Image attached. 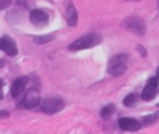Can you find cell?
Listing matches in <instances>:
<instances>
[{"mask_svg":"<svg viewBox=\"0 0 159 134\" xmlns=\"http://www.w3.org/2000/svg\"><path fill=\"white\" fill-rule=\"evenodd\" d=\"M102 36L98 35V34H88V35L82 36L81 38H79L76 41H74L73 43L69 44L68 49L70 51H79L84 50V49H90L100 44L102 42Z\"/></svg>","mask_w":159,"mask_h":134,"instance_id":"6da1fadb","label":"cell"},{"mask_svg":"<svg viewBox=\"0 0 159 134\" xmlns=\"http://www.w3.org/2000/svg\"><path fill=\"white\" fill-rule=\"evenodd\" d=\"M129 55L128 54H117L113 56L108 62L107 65V71L111 75L118 77L125 74L128 67V61H129Z\"/></svg>","mask_w":159,"mask_h":134,"instance_id":"7a4b0ae2","label":"cell"},{"mask_svg":"<svg viewBox=\"0 0 159 134\" xmlns=\"http://www.w3.org/2000/svg\"><path fill=\"white\" fill-rule=\"evenodd\" d=\"M121 27L139 37H143L146 34V24L144 20L139 16H130L121 22Z\"/></svg>","mask_w":159,"mask_h":134,"instance_id":"3957f363","label":"cell"},{"mask_svg":"<svg viewBox=\"0 0 159 134\" xmlns=\"http://www.w3.org/2000/svg\"><path fill=\"white\" fill-rule=\"evenodd\" d=\"M40 109L47 114H55L61 111L64 108V102L59 97H46L40 100L39 104Z\"/></svg>","mask_w":159,"mask_h":134,"instance_id":"277c9868","label":"cell"},{"mask_svg":"<svg viewBox=\"0 0 159 134\" xmlns=\"http://www.w3.org/2000/svg\"><path fill=\"white\" fill-rule=\"evenodd\" d=\"M40 102V95L36 89H30L27 91V93L25 94V96L23 97V100H21L17 106L22 107L25 109H32L34 107H36Z\"/></svg>","mask_w":159,"mask_h":134,"instance_id":"5b68a950","label":"cell"},{"mask_svg":"<svg viewBox=\"0 0 159 134\" xmlns=\"http://www.w3.org/2000/svg\"><path fill=\"white\" fill-rule=\"evenodd\" d=\"M30 19L32 24L36 27L42 28L46 27L49 24V15L44 11L39 10V9H36V10H33L30 12Z\"/></svg>","mask_w":159,"mask_h":134,"instance_id":"8992f818","label":"cell"},{"mask_svg":"<svg viewBox=\"0 0 159 134\" xmlns=\"http://www.w3.org/2000/svg\"><path fill=\"white\" fill-rule=\"evenodd\" d=\"M0 49L10 56H15L17 54V47L15 41L10 36H3L0 40Z\"/></svg>","mask_w":159,"mask_h":134,"instance_id":"52a82bcc","label":"cell"},{"mask_svg":"<svg viewBox=\"0 0 159 134\" xmlns=\"http://www.w3.org/2000/svg\"><path fill=\"white\" fill-rule=\"evenodd\" d=\"M118 126L122 131H129V132H135L139 131L142 127H141V122H139L134 118L130 117H124L119 119L118 121Z\"/></svg>","mask_w":159,"mask_h":134,"instance_id":"ba28073f","label":"cell"},{"mask_svg":"<svg viewBox=\"0 0 159 134\" xmlns=\"http://www.w3.org/2000/svg\"><path fill=\"white\" fill-rule=\"evenodd\" d=\"M28 82V77H20L13 82L12 88H11V94L12 97H17L21 95V93L24 91V89L26 88Z\"/></svg>","mask_w":159,"mask_h":134,"instance_id":"9c48e42d","label":"cell"},{"mask_svg":"<svg viewBox=\"0 0 159 134\" xmlns=\"http://www.w3.org/2000/svg\"><path fill=\"white\" fill-rule=\"evenodd\" d=\"M158 86L157 84H154V83H151V82H148V83L146 84V87L144 88V90H143L142 94H141V97H142L144 100H154L156 97V95L158 94Z\"/></svg>","mask_w":159,"mask_h":134,"instance_id":"30bf717a","label":"cell"},{"mask_svg":"<svg viewBox=\"0 0 159 134\" xmlns=\"http://www.w3.org/2000/svg\"><path fill=\"white\" fill-rule=\"evenodd\" d=\"M66 21L68 26L74 27V26L77 25V21H78V14H77V10H76L75 6L73 4V2H69L68 6L66 9Z\"/></svg>","mask_w":159,"mask_h":134,"instance_id":"8fae6325","label":"cell"},{"mask_svg":"<svg viewBox=\"0 0 159 134\" xmlns=\"http://www.w3.org/2000/svg\"><path fill=\"white\" fill-rule=\"evenodd\" d=\"M159 120V110L156 111L154 114H151L148 116H145L144 118L142 119V123H141V127H147L151 126V124L155 123Z\"/></svg>","mask_w":159,"mask_h":134,"instance_id":"7c38bea8","label":"cell"},{"mask_svg":"<svg viewBox=\"0 0 159 134\" xmlns=\"http://www.w3.org/2000/svg\"><path fill=\"white\" fill-rule=\"evenodd\" d=\"M116 111V106L114 104H108L105 107H103L102 110H101L100 115L103 119H108L113 116V114Z\"/></svg>","mask_w":159,"mask_h":134,"instance_id":"4fadbf2b","label":"cell"},{"mask_svg":"<svg viewBox=\"0 0 159 134\" xmlns=\"http://www.w3.org/2000/svg\"><path fill=\"white\" fill-rule=\"evenodd\" d=\"M138 99H139V95L136 93H130L129 95H127L124 99V105L127 107L134 106V104L138 102Z\"/></svg>","mask_w":159,"mask_h":134,"instance_id":"5bb4252c","label":"cell"},{"mask_svg":"<svg viewBox=\"0 0 159 134\" xmlns=\"http://www.w3.org/2000/svg\"><path fill=\"white\" fill-rule=\"evenodd\" d=\"M54 39V36L52 35H47V36H39V37H36L34 39V42L38 44H43V43H48V42L52 41Z\"/></svg>","mask_w":159,"mask_h":134,"instance_id":"9a60e30c","label":"cell"},{"mask_svg":"<svg viewBox=\"0 0 159 134\" xmlns=\"http://www.w3.org/2000/svg\"><path fill=\"white\" fill-rule=\"evenodd\" d=\"M13 0H0V10H4L11 6Z\"/></svg>","mask_w":159,"mask_h":134,"instance_id":"2e32d148","label":"cell"},{"mask_svg":"<svg viewBox=\"0 0 159 134\" xmlns=\"http://www.w3.org/2000/svg\"><path fill=\"white\" fill-rule=\"evenodd\" d=\"M151 83H154V84H157L159 86V66L157 68V70H156V75L154 76V77H152L151 79H149V81Z\"/></svg>","mask_w":159,"mask_h":134,"instance_id":"e0dca14e","label":"cell"},{"mask_svg":"<svg viewBox=\"0 0 159 134\" xmlns=\"http://www.w3.org/2000/svg\"><path fill=\"white\" fill-rule=\"evenodd\" d=\"M135 49H136V51H138V52L140 53L141 55H142L143 57L147 56V51H146V49H145L143 46H141V44H138Z\"/></svg>","mask_w":159,"mask_h":134,"instance_id":"ac0fdd59","label":"cell"},{"mask_svg":"<svg viewBox=\"0 0 159 134\" xmlns=\"http://www.w3.org/2000/svg\"><path fill=\"white\" fill-rule=\"evenodd\" d=\"M10 116V113L8 110H0V119L2 118H8Z\"/></svg>","mask_w":159,"mask_h":134,"instance_id":"d6986e66","label":"cell"},{"mask_svg":"<svg viewBox=\"0 0 159 134\" xmlns=\"http://www.w3.org/2000/svg\"><path fill=\"white\" fill-rule=\"evenodd\" d=\"M2 88H3V81L0 79V99H2V95H3V93H2Z\"/></svg>","mask_w":159,"mask_h":134,"instance_id":"ffe728a7","label":"cell"},{"mask_svg":"<svg viewBox=\"0 0 159 134\" xmlns=\"http://www.w3.org/2000/svg\"><path fill=\"white\" fill-rule=\"evenodd\" d=\"M4 65H6V62H4V61H0V68H1V67H3Z\"/></svg>","mask_w":159,"mask_h":134,"instance_id":"44dd1931","label":"cell"},{"mask_svg":"<svg viewBox=\"0 0 159 134\" xmlns=\"http://www.w3.org/2000/svg\"><path fill=\"white\" fill-rule=\"evenodd\" d=\"M128 1H140V0H128Z\"/></svg>","mask_w":159,"mask_h":134,"instance_id":"7402d4cb","label":"cell"},{"mask_svg":"<svg viewBox=\"0 0 159 134\" xmlns=\"http://www.w3.org/2000/svg\"><path fill=\"white\" fill-rule=\"evenodd\" d=\"M157 106H158V107H159V103H158V104H157Z\"/></svg>","mask_w":159,"mask_h":134,"instance_id":"603a6c76","label":"cell"},{"mask_svg":"<svg viewBox=\"0 0 159 134\" xmlns=\"http://www.w3.org/2000/svg\"><path fill=\"white\" fill-rule=\"evenodd\" d=\"M89 134H91V133H89Z\"/></svg>","mask_w":159,"mask_h":134,"instance_id":"cb8c5ba5","label":"cell"}]
</instances>
